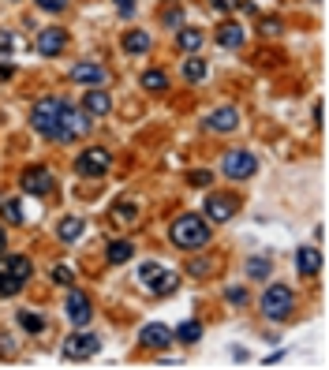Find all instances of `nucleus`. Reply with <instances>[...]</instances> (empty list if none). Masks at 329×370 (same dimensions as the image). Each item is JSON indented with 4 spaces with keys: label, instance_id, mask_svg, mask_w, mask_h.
Wrapping results in <instances>:
<instances>
[{
    "label": "nucleus",
    "instance_id": "f257e3e1",
    "mask_svg": "<svg viewBox=\"0 0 329 370\" xmlns=\"http://www.w3.org/2000/svg\"><path fill=\"white\" fill-rule=\"evenodd\" d=\"M169 239H172V247H180V251H203V247H209L214 232H209V221L206 217L180 214L169 225Z\"/></svg>",
    "mask_w": 329,
    "mask_h": 370
},
{
    "label": "nucleus",
    "instance_id": "f03ea898",
    "mask_svg": "<svg viewBox=\"0 0 329 370\" xmlns=\"http://www.w3.org/2000/svg\"><path fill=\"white\" fill-rule=\"evenodd\" d=\"M30 273H34V266H30V258L26 255H4L0 251V295H19L23 292V284L30 281Z\"/></svg>",
    "mask_w": 329,
    "mask_h": 370
},
{
    "label": "nucleus",
    "instance_id": "7ed1b4c3",
    "mask_svg": "<svg viewBox=\"0 0 329 370\" xmlns=\"http://www.w3.org/2000/svg\"><path fill=\"white\" fill-rule=\"evenodd\" d=\"M90 131V116L82 113V109L75 105H68V101H60V113H57V127H53V142H75V138H82Z\"/></svg>",
    "mask_w": 329,
    "mask_h": 370
},
{
    "label": "nucleus",
    "instance_id": "20e7f679",
    "mask_svg": "<svg viewBox=\"0 0 329 370\" xmlns=\"http://www.w3.org/2000/svg\"><path fill=\"white\" fill-rule=\"evenodd\" d=\"M258 307H262V314H266L270 322H285L288 314L296 311V295H292L288 284H270V288L262 292Z\"/></svg>",
    "mask_w": 329,
    "mask_h": 370
},
{
    "label": "nucleus",
    "instance_id": "39448f33",
    "mask_svg": "<svg viewBox=\"0 0 329 370\" xmlns=\"http://www.w3.org/2000/svg\"><path fill=\"white\" fill-rule=\"evenodd\" d=\"M97 351H102V337H97V333H86V329H75L71 337H64L60 355L71 359V363H86V359H94Z\"/></svg>",
    "mask_w": 329,
    "mask_h": 370
},
{
    "label": "nucleus",
    "instance_id": "423d86ee",
    "mask_svg": "<svg viewBox=\"0 0 329 370\" xmlns=\"http://www.w3.org/2000/svg\"><path fill=\"white\" fill-rule=\"evenodd\" d=\"M109 165H113V154H109L105 146H90V150H82L75 157V176H82V180H97V176L109 172Z\"/></svg>",
    "mask_w": 329,
    "mask_h": 370
},
{
    "label": "nucleus",
    "instance_id": "0eeeda50",
    "mask_svg": "<svg viewBox=\"0 0 329 370\" xmlns=\"http://www.w3.org/2000/svg\"><path fill=\"white\" fill-rule=\"evenodd\" d=\"M221 172L228 176V180L243 183V180H251V176L258 172V157H254L251 150H228L221 157Z\"/></svg>",
    "mask_w": 329,
    "mask_h": 370
},
{
    "label": "nucleus",
    "instance_id": "6e6552de",
    "mask_svg": "<svg viewBox=\"0 0 329 370\" xmlns=\"http://www.w3.org/2000/svg\"><path fill=\"white\" fill-rule=\"evenodd\" d=\"M57 113H60V98H41L38 105L30 109V127L49 138L53 127H57Z\"/></svg>",
    "mask_w": 329,
    "mask_h": 370
},
{
    "label": "nucleus",
    "instance_id": "1a4fd4ad",
    "mask_svg": "<svg viewBox=\"0 0 329 370\" xmlns=\"http://www.w3.org/2000/svg\"><path fill=\"white\" fill-rule=\"evenodd\" d=\"M236 210H240V198H236V195H221V191H214V195L206 198V221H214V225L232 221Z\"/></svg>",
    "mask_w": 329,
    "mask_h": 370
},
{
    "label": "nucleus",
    "instance_id": "9d476101",
    "mask_svg": "<svg viewBox=\"0 0 329 370\" xmlns=\"http://www.w3.org/2000/svg\"><path fill=\"white\" fill-rule=\"evenodd\" d=\"M19 187L26 191V195H34V198H45L53 187H57V180H53V172L49 169H26L23 176H19Z\"/></svg>",
    "mask_w": 329,
    "mask_h": 370
},
{
    "label": "nucleus",
    "instance_id": "9b49d317",
    "mask_svg": "<svg viewBox=\"0 0 329 370\" xmlns=\"http://www.w3.org/2000/svg\"><path fill=\"white\" fill-rule=\"evenodd\" d=\"M64 307H68V322H71L75 329L90 326V314H94V307H90V295H86V292L71 288L68 295H64Z\"/></svg>",
    "mask_w": 329,
    "mask_h": 370
},
{
    "label": "nucleus",
    "instance_id": "f8f14e48",
    "mask_svg": "<svg viewBox=\"0 0 329 370\" xmlns=\"http://www.w3.org/2000/svg\"><path fill=\"white\" fill-rule=\"evenodd\" d=\"M34 45H38L41 57H60L64 45H68V34H64V26H41Z\"/></svg>",
    "mask_w": 329,
    "mask_h": 370
},
{
    "label": "nucleus",
    "instance_id": "ddd939ff",
    "mask_svg": "<svg viewBox=\"0 0 329 370\" xmlns=\"http://www.w3.org/2000/svg\"><path fill=\"white\" fill-rule=\"evenodd\" d=\"M82 113H86L90 120L113 113V98H109V90H102V86H86V94H82Z\"/></svg>",
    "mask_w": 329,
    "mask_h": 370
},
{
    "label": "nucleus",
    "instance_id": "4468645a",
    "mask_svg": "<svg viewBox=\"0 0 329 370\" xmlns=\"http://www.w3.org/2000/svg\"><path fill=\"white\" fill-rule=\"evenodd\" d=\"M105 79H109V71L94 60H82L71 68V82H79V86H105Z\"/></svg>",
    "mask_w": 329,
    "mask_h": 370
},
{
    "label": "nucleus",
    "instance_id": "2eb2a0df",
    "mask_svg": "<svg viewBox=\"0 0 329 370\" xmlns=\"http://www.w3.org/2000/svg\"><path fill=\"white\" fill-rule=\"evenodd\" d=\"M240 127V113L236 109H214V113L206 116V131H217V135H228V131H236Z\"/></svg>",
    "mask_w": 329,
    "mask_h": 370
},
{
    "label": "nucleus",
    "instance_id": "dca6fc26",
    "mask_svg": "<svg viewBox=\"0 0 329 370\" xmlns=\"http://www.w3.org/2000/svg\"><path fill=\"white\" fill-rule=\"evenodd\" d=\"M296 270H299V277H318L322 273V251H318V247H299Z\"/></svg>",
    "mask_w": 329,
    "mask_h": 370
},
{
    "label": "nucleus",
    "instance_id": "f3484780",
    "mask_svg": "<svg viewBox=\"0 0 329 370\" xmlns=\"http://www.w3.org/2000/svg\"><path fill=\"white\" fill-rule=\"evenodd\" d=\"M139 340H142V348H169L172 344V333H169V326H161V322H150V326H142V333H139Z\"/></svg>",
    "mask_w": 329,
    "mask_h": 370
},
{
    "label": "nucleus",
    "instance_id": "a211bd4d",
    "mask_svg": "<svg viewBox=\"0 0 329 370\" xmlns=\"http://www.w3.org/2000/svg\"><path fill=\"white\" fill-rule=\"evenodd\" d=\"M243 41H247L243 23H221L217 26V45H225V49H243Z\"/></svg>",
    "mask_w": 329,
    "mask_h": 370
},
{
    "label": "nucleus",
    "instance_id": "6ab92c4d",
    "mask_svg": "<svg viewBox=\"0 0 329 370\" xmlns=\"http://www.w3.org/2000/svg\"><path fill=\"white\" fill-rule=\"evenodd\" d=\"M150 49H153V38L146 30H139V26L124 34V53L127 57H142V53H150Z\"/></svg>",
    "mask_w": 329,
    "mask_h": 370
},
{
    "label": "nucleus",
    "instance_id": "aec40b11",
    "mask_svg": "<svg viewBox=\"0 0 329 370\" xmlns=\"http://www.w3.org/2000/svg\"><path fill=\"white\" fill-rule=\"evenodd\" d=\"M131 258H135V243H131V239H113L109 251H105L109 266H124V262H131Z\"/></svg>",
    "mask_w": 329,
    "mask_h": 370
},
{
    "label": "nucleus",
    "instance_id": "412c9836",
    "mask_svg": "<svg viewBox=\"0 0 329 370\" xmlns=\"http://www.w3.org/2000/svg\"><path fill=\"white\" fill-rule=\"evenodd\" d=\"M203 41H206V34L198 30V26H184V30L176 34V45H180L184 57H187V53H198V49H203Z\"/></svg>",
    "mask_w": 329,
    "mask_h": 370
},
{
    "label": "nucleus",
    "instance_id": "4be33fe9",
    "mask_svg": "<svg viewBox=\"0 0 329 370\" xmlns=\"http://www.w3.org/2000/svg\"><path fill=\"white\" fill-rule=\"evenodd\" d=\"M82 232H86V221H82V217H60V225H57L60 243H75Z\"/></svg>",
    "mask_w": 329,
    "mask_h": 370
},
{
    "label": "nucleus",
    "instance_id": "5701e85b",
    "mask_svg": "<svg viewBox=\"0 0 329 370\" xmlns=\"http://www.w3.org/2000/svg\"><path fill=\"white\" fill-rule=\"evenodd\" d=\"M146 288H150L153 295H172L180 288V273H172V270H161L158 277H153L150 284H146Z\"/></svg>",
    "mask_w": 329,
    "mask_h": 370
},
{
    "label": "nucleus",
    "instance_id": "b1692460",
    "mask_svg": "<svg viewBox=\"0 0 329 370\" xmlns=\"http://www.w3.org/2000/svg\"><path fill=\"white\" fill-rule=\"evenodd\" d=\"M206 71H209V64H206L203 57H195V53H187V60H184V79H187V82H203Z\"/></svg>",
    "mask_w": 329,
    "mask_h": 370
},
{
    "label": "nucleus",
    "instance_id": "393cba45",
    "mask_svg": "<svg viewBox=\"0 0 329 370\" xmlns=\"http://www.w3.org/2000/svg\"><path fill=\"white\" fill-rule=\"evenodd\" d=\"M172 337L180 340V344H198V340H203V322H195V318H187L184 326H180L176 333H172Z\"/></svg>",
    "mask_w": 329,
    "mask_h": 370
},
{
    "label": "nucleus",
    "instance_id": "a878e982",
    "mask_svg": "<svg viewBox=\"0 0 329 370\" xmlns=\"http://www.w3.org/2000/svg\"><path fill=\"white\" fill-rule=\"evenodd\" d=\"M273 273V262L266 255H254V258H247V277H254V281H266V277Z\"/></svg>",
    "mask_w": 329,
    "mask_h": 370
},
{
    "label": "nucleus",
    "instance_id": "bb28decb",
    "mask_svg": "<svg viewBox=\"0 0 329 370\" xmlns=\"http://www.w3.org/2000/svg\"><path fill=\"white\" fill-rule=\"evenodd\" d=\"M142 90H150V94H164L169 90V75L158 68V71H142Z\"/></svg>",
    "mask_w": 329,
    "mask_h": 370
},
{
    "label": "nucleus",
    "instance_id": "cd10ccee",
    "mask_svg": "<svg viewBox=\"0 0 329 370\" xmlns=\"http://www.w3.org/2000/svg\"><path fill=\"white\" fill-rule=\"evenodd\" d=\"M0 217L8 225H23V210H19V198H4L0 195Z\"/></svg>",
    "mask_w": 329,
    "mask_h": 370
},
{
    "label": "nucleus",
    "instance_id": "c85d7f7f",
    "mask_svg": "<svg viewBox=\"0 0 329 370\" xmlns=\"http://www.w3.org/2000/svg\"><path fill=\"white\" fill-rule=\"evenodd\" d=\"M19 326L26 329V333H34V337H38V333H45V318L38 311H19Z\"/></svg>",
    "mask_w": 329,
    "mask_h": 370
},
{
    "label": "nucleus",
    "instance_id": "c756f323",
    "mask_svg": "<svg viewBox=\"0 0 329 370\" xmlns=\"http://www.w3.org/2000/svg\"><path fill=\"white\" fill-rule=\"evenodd\" d=\"M113 217L120 221V225H135V221H139V210H135L131 202H116V206H113Z\"/></svg>",
    "mask_w": 329,
    "mask_h": 370
},
{
    "label": "nucleus",
    "instance_id": "7c9ffc66",
    "mask_svg": "<svg viewBox=\"0 0 329 370\" xmlns=\"http://www.w3.org/2000/svg\"><path fill=\"white\" fill-rule=\"evenodd\" d=\"M161 270H169V266L158 262V258H150V262H142V266H139V281H142V284H150V281H153V277H158Z\"/></svg>",
    "mask_w": 329,
    "mask_h": 370
},
{
    "label": "nucleus",
    "instance_id": "2f4dec72",
    "mask_svg": "<svg viewBox=\"0 0 329 370\" xmlns=\"http://www.w3.org/2000/svg\"><path fill=\"white\" fill-rule=\"evenodd\" d=\"M228 307H247V288H240V284H232V288L225 292Z\"/></svg>",
    "mask_w": 329,
    "mask_h": 370
},
{
    "label": "nucleus",
    "instance_id": "473e14b6",
    "mask_svg": "<svg viewBox=\"0 0 329 370\" xmlns=\"http://www.w3.org/2000/svg\"><path fill=\"white\" fill-rule=\"evenodd\" d=\"M187 273L191 277H209L214 273V262H209V258H195V262L187 266Z\"/></svg>",
    "mask_w": 329,
    "mask_h": 370
},
{
    "label": "nucleus",
    "instance_id": "72a5a7b5",
    "mask_svg": "<svg viewBox=\"0 0 329 370\" xmlns=\"http://www.w3.org/2000/svg\"><path fill=\"white\" fill-rule=\"evenodd\" d=\"M53 281H57V284H71V281H75V270H71V266H57V270H53Z\"/></svg>",
    "mask_w": 329,
    "mask_h": 370
},
{
    "label": "nucleus",
    "instance_id": "f704fd0d",
    "mask_svg": "<svg viewBox=\"0 0 329 370\" xmlns=\"http://www.w3.org/2000/svg\"><path fill=\"white\" fill-rule=\"evenodd\" d=\"M191 183H195V187H209V183H214V172L195 169V172H191Z\"/></svg>",
    "mask_w": 329,
    "mask_h": 370
},
{
    "label": "nucleus",
    "instance_id": "c9c22d12",
    "mask_svg": "<svg viewBox=\"0 0 329 370\" xmlns=\"http://www.w3.org/2000/svg\"><path fill=\"white\" fill-rule=\"evenodd\" d=\"M34 4H38L41 12H53V15H57V12H64V8H68V0H34Z\"/></svg>",
    "mask_w": 329,
    "mask_h": 370
},
{
    "label": "nucleus",
    "instance_id": "e433bc0d",
    "mask_svg": "<svg viewBox=\"0 0 329 370\" xmlns=\"http://www.w3.org/2000/svg\"><path fill=\"white\" fill-rule=\"evenodd\" d=\"M258 30L266 34V38H277V34H281V19H262Z\"/></svg>",
    "mask_w": 329,
    "mask_h": 370
},
{
    "label": "nucleus",
    "instance_id": "4c0bfd02",
    "mask_svg": "<svg viewBox=\"0 0 329 370\" xmlns=\"http://www.w3.org/2000/svg\"><path fill=\"white\" fill-rule=\"evenodd\" d=\"M236 8H240V0H214V12H221V15L236 12Z\"/></svg>",
    "mask_w": 329,
    "mask_h": 370
},
{
    "label": "nucleus",
    "instance_id": "58836bf2",
    "mask_svg": "<svg viewBox=\"0 0 329 370\" xmlns=\"http://www.w3.org/2000/svg\"><path fill=\"white\" fill-rule=\"evenodd\" d=\"M184 23V12H180V8H169V12H164V26H180Z\"/></svg>",
    "mask_w": 329,
    "mask_h": 370
},
{
    "label": "nucleus",
    "instance_id": "ea45409f",
    "mask_svg": "<svg viewBox=\"0 0 329 370\" xmlns=\"http://www.w3.org/2000/svg\"><path fill=\"white\" fill-rule=\"evenodd\" d=\"M12 45H15V38H12V34H8V30H0V53H8V49H12Z\"/></svg>",
    "mask_w": 329,
    "mask_h": 370
},
{
    "label": "nucleus",
    "instance_id": "a19ab883",
    "mask_svg": "<svg viewBox=\"0 0 329 370\" xmlns=\"http://www.w3.org/2000/svg\"><path fill=\"white\" fill-rule=\"evenodd\" d=\"M113 4H116V8H120V12H124V15H131V12H135V0H113Z\"/></svg>",
    "mask_w": 329,
    "mask_h": 370
},
{
    "label": "nucleus",
    "instance_id": "79ce46f5",
    "mask_svg": "<svg viewBox=\"0 0 329 370\" xmlns=\"http://www.w3.org/2000/svg\"><path fill=\"white\" fill-rule=\"evenodd\" d=\"M15 75V68H12V64H0V79H12Z\"/></svg>",
    "mask_w": 329,
    "mask_h": 370
},
{
    "label": "nucleus",
    "instance_id": "37998d69",
    "mask_svg": "<svg viewBox=\"0 0 329 370\" xmlns=\"http://www.w3.org/2000/svg\"><path fill=\"white\" fill-rule=\"evenodd\" d=\"M4 243H8V236H4V225H0V251H4Z\"/></svg>",
    "mask_w": 329,
    "mask_h": 370
}]
</instances>
